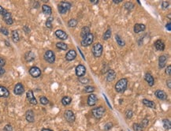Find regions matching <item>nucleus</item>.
<instances>
[{"instance_id": "f257e3e1", "label": "nucleus", "mask_w": 171, "mask_h": 131, "mask_svg": "<svg viewBox=\"0 0 171 131\" xmlns=\"http://www.w3.org/2000/svg\"><path fill=\"white\" fill-rule=\"evenodd\" d=\"M128 86V80L126 78H122L120 79L115 85V91L118 93H124Z\"/></svg>"}, {"instance_id": "f03ea898", "label": "nucleus", "mask_w": 171, "mask_h": 131, "mask_svg": "<svg viewBox=\"0 0 171 131\" xmlns=\"http://www.w3.org/2000/svg\"><path fill=\"white\" fill-rule=\"evenodd\" d=\"M72 4L69 2H61L58 5V12L61 14H66L70 9H71Z\"/></svg>"}, {"instance_id": "7ed1b4c3", "label": "nucleus", "mask_w": 171, "mask_h": 131, "mask_svg": "<svg viewBox=\"0 0 171 131\" xmlns=\"http://www.w3.org/2000/svg\"><path fill=\"white\" fill-rule=\"evenodd\" d=\"M92 54L95 58H99L101 57V55H103V47L100 43H96L92 46Z\"/></svg>"}, {"instance_id": "20e7f679", "label": "nucleus", "mask_w": 171, "mask_h": 131, "mask_svg": "<svg viewBox=\"0 0 171 131\" xmlns=\"http://www.w3.org/2000/svg\"><path fill=\"white\" fill-rule=\"evenodd\" d=\"M105 111H106L105 108H103V107H102V106H99V107H98V108H93V109L92 110V115H93L95 119H101V118L104 115Z\"/></svg>"}, {"instance_id": "39448f33", "label": "nucleus", "mask_w": 171, "mask_h": 131, "mask_svg": "<svg viewBox=\"0 0 171 131\" xmlns=\"http://www.w3.org/2000/svg\"><path fill=\"white\" fill-rule=\"evenodd\" d=\"M93 41H94V35L92 32H90L88 36H86L84 38L81 40V44L83 47H88L92 44Z\"/></svg>"}, {"instance_id": "423d86ee", "label": "nucleus", "mask_w": 171, "mask_h": 131, "mask_svg": "<svg viewBox=\"0 0 171 131\" xmlns=\"http://www.w3.org/2000/svg\"><path fill=\"white\" fill-rule=\"evenodd\" d=\"M43 58H44V59H45L48 63L53 64V63H54V62H55V55H54V51H51V50H47V51L44 53Z\"/></svg>"}, {"instance_id": "0eeeda50", "label": "nucleus", "mask_w": 171, "mask_h": 131, "mask_svg": "<svg viewBox=\"0 0 171 131\" xmlns=\"http://www.w3.org/2000/svg\"><path fill=\"white\" fill-rule=\"evenodd\" d=\"M64 117L66 119V120L69 123H73L75 122V119H76V117H75V115L74 113L70 111V110H66L64 112Z\"/></svg>"}, {"instance_id": "6e6552de", "label": "nucleus", "mask_w": 171, "mask_h": 131, "mask_svg": "<svg viewBox=\"0 0 171 131\" xmlns=\"http://www.w3.org/2000/svg\"><path fill=\"white\" fill-rule=\"evenodd\" d=\"M28 72H29V74L32 77H34V78H37V77H40L41 74H42L41 70L39 67H37V66H32V67H31L29 69Z\"/></svg>"}, {"instance_id": "1a4fd4ad", "label": "nucleus", "mask_w": 171, "mask_h": 131, "mask_svg": "<svg viewBox=\"0 0 171 131\" xmlns=\"http://www.w3.org/2000/svg\"><path fill=\"white\" fill-rule=\"evenodd\" d=\"M24 93V87L23 84L21 82L17 83L14 86V89H13V93L16 96H21Z\"/></svg>"}, {"instance_id": "9d476101", "label": "nucleus", "mask_w": 171, "mask_h": 131, "mask_svg": "<svg viewBox=\"0 0 171 131\" xmlns=\"http://www.w3.org/2000/svg\"><path fill=\"white\" fill-rule=\"evenodd\" d=\"M75 73L78 77H81L86 74V67L82 64H79L75 69Z\"/></svg>"}, {"instance_id": "9b49d317", "label": "nucleus", "mask_w": 171, "mask_h": 131, "mask_svg": "<svg viewBox=\"0 0 171 131\" xmlns=\"http://www.w3.org/2000/svg\"><path fill=\"white\" fill-rule=\"evenodd\" d=\"M26 98L28 100V101L32 104V105H36L37 104V100L36 99L35 96H34V93H33V91L32 90H28L26 93Z\"/></svg>"}, {"instance_id": "f8f14e48", "label": "nucleus", "mask_w": 171, "mask_h": 131, "mask_svg": "<svg viewBox=\"0 0 171 131\" xmlns=\"http://www.w3.org/2000/svg\"><path fill=\"white\" fill-rule=\"evenodd\" d=\"M2 19H3L4 22L8 25H11L13 23V19L12 17V14L9 11H7L5 14L2 15Z\"/></svg>"}, {"instance_id": "ddd939ff", "label": "nucleus", "mask_w": 171, "mask_h": 131, "mask_svg": "<svg viewBox=\"0 0 171 131\" xmlns=\"http://www.w3.org/2000/svg\"><path fill=\"white\" fill-rule=\"evenodd\" d=\"M97 100H98V98L96 96L95 94H93V93H91L88 97V100H87V104L88 106L90 107H92V106H95L97 103Z\"/></svg>"}, {"instance_id": "4468645a", "label": "nucleus", "mask_w": 171, "mask_h": 131, "mask_svg": "<svg viewBox=\"0 0 171 131\" xmlns=\"http://www.w3.org/2000/svg\"><path fill=\"white\" fill-rule=\"evenodd\" d=\"M25 119L28 123H34L35 122V114L32 110H28L25 112Z\"/></svg>"}, {"instance_id": "2eb2a0df", "label": "nucleus", "mask_w": 171, "mask_h": 131, "mask_svg": "<svg viewBox=\"0 0 171 131\" xmlns=\"http://www.w3.org/2000/svg\"><path fill=\"white\" fill-rule=\"evenodd\" d=\"M54 34H55V36H56L57 38H58V39H60V40H66L68 39V35H67V33H66L65 31L62 30V29H58V30H56L55 32H54Z\"/></svg>"}, {"instance_id": "dca6fc26", "label": "nucleus", "mask_w": 171, "mask_h": 131, "mask_svg": "<svg viewBox=\"0 0 171 131\" xmlns=\"http://www.w3.org/2000/svg\"><path fill=\"white\" fill-rule=\"evenodd\" d=\"M155 96L161 100H167V97H168L167 94L163 90H161V89L156 90L155 92Z\"/></svg>"}, {"instance_id": "f3484780", "label": "nucleus", "mask_w": 171, "mask_h": 131, "mask_svg": "<svg viewBox=\"0 0 171 131\" xmlns=\"http://www.w3.org/2000/svg\"><path fill=\"white\" fill-rule=\"evenodd\" d=\"M155 47L157 51H163L164 49H165V43L162 40H157L155 43Z\"/></svg>"}, {"instance_id": "a211bd4d", "label": "nucleus", "mask_w": 171, "mask_h": 131, "mask_svg": "<svg viewBox=\"0 0 171 131\" xmlns=\"http://www.w3.org/2000/svg\"><path fill=\"white\" fill-rule=\"evenodd\" d=\"M144 80L148 84V85L151 86V87H152L155 85V79H154L153 76L150 73H146L145 74V75H144Z\"/></svg>"}, {"instance_id": "6ab92c4d", "label": "nucleus", "mask_w": 171, "mask_h": 131, "mask_svg": "<svg viewBox=\"0 0 171 131\" xmlns=\"http://www.w3.org/2000/svg\"><path fill=\"white\" fill-rule=\"evenodd\" d=\"M77 57V52L74 50H69L66 55V59L67 61H73Z\"/></svg>"}, {"instance_id": "aec40b11", "label": "nucleus", "mask_w": 171, "mask_h": 131, "mask_svg": "<svg viewBox=\"0 0 171 131\" xmlns=\"http://www.w3.org/2000/svg\"><path fill=\"white\" fill-rule=\"evenodd\" d=\"M116 76H117V74H116V73H115L114 70H109L108 72H107V77H106L107 81L108 82H111V81H113L116 78Z\"/></svg>"}, {"instance_id": "412c9836", "label": "nucleus", "mask_w": 171, "mask_h": 131, "mask_svg": "<svg viewBox=\"0 0 171 131\" xmlns=\"http://www.w3.org/2000/svg\"><path fill=\"white\" fill-rule=\"evenodd\" d=\"M146 29V26L144 24H140V23H137L134 25V28H133V31L135 33H140L141 32H144V30Z\"/></svg>"}, {"instance_id": "4be33fe9", "label": "nucleus", "mask_w": 171, "mask_h": 131, "mask_svg": "<svg viewBox=\"0 0 171 131\" xmlns=\"http://www.w3.org/2000/svg\"><path fill=\"white\" fill-rule=\"evenodd\" d=\"M167 61V56L166 55H160L159 59V68H161V69L164 68L166 66Z\"/></svg>"}, {"instance_id": "5701e85b", "label": "nucleus", "mask_w": 171, "mask_h": 131, "mask_svg": "<svg viewBox=\"0 0 171 131\" xmlns=\"http://www.w3.org/2000/svg\"><path fill=\"white\" fill-rule=\"evenodd\" d=\"M9 96V91L4 86H0V97L7 98Z\"/></svg>"}, {"instance_id": "b1692460", "label": "nucleus", "mask_w": 171, "mask_h": 131, "mask_svg": "<svg viewBox=\"0 0 171 131\" xmlns=\"http://www.w3.org/2000/svg\"><path fill=\"white\" fill-rule=\"evenodd\" d=\"M35 57H36V55L33 53V51H29L26 52L25 55H24V59H25L26 62H32V61H33L35 59Z\"/></svg>"}, {"instance_id": "393cba45", "label": "nucleus", "mask_w": 171, "mask_h": 131, "mask_svg": "<svg viewBox=\"0 0 171 131\" xmlns=\"http://www.w3.org/2000/svg\"><path fill=\"white\" fill-rule=\"evenodd\" d=\"M142 103H143V104L144 105H145L146 107H148V108H152V109H155V102H153V101H152V100H148V99H144L143 100H142Z\"/></svg>"}, {"instance_id": "a878e982", "label": "nucleus", "mask_w": 171, "mask_h": 131, "mask_svg": "<svg viewBox=\"0 0 171 131\" xmlns=\"http://www.w3.org/2000/svg\"><path fill=\"white\" fill-rule=\"evenodd\" d=\"M42 11L46 15H51L52 13V9L50 6L47 4H43L42 6Z\"/></svg>"}, {"instance_id": "bb28decb", "label": "nucleus", "mask_w": 171, "mask_h": 131, "mask_svg": "<svg viewBox=\"0 0 171 131\" xmlns=\"http://www.w3.org/2000/svg\"><path fill=\"white\" fill-rule=\"evenodd\" d=\"M90 32H90L89 27H88V26L83 27L82 29H81V38H82V39L84 38V37H85L86 36H88Z\"/></svg>"}, {"instance_id": "cd10ccee", "label": "nucleus", "mask_w": 171, "mask_h": 131, "mask_svg": "<svg viewBox=\"0 0 171 131\" xmlns=\"http://www.w3.org/2000/svg\"><path fill=\"white\" fill-rule=\"evenodd\" d=\"M12 40L14 43H17L20 40V36L17 32V30H13L12 31Z\"/></svg>"}, {"instance_id": "c85d7f7f", "label": "nucleus", "mask_w": 171, "mask_h": 131, "mask_svg": "<svg viewBox=\"0 0 171 131\" xmlns=\"http://www.w3.org/2000/svg\"><path fill=\"white\" fill-rule=\"evenodd\" d=\"M61 102H62V104L63 106H68V105H69V104H71V102H72V98H71L70 96H64V97L62 99Z\"/></svg>"}, {"instance_id": "c756f323", "label": "nucleus", "mask_w": 171, "mask_h": 131, "mask_svg": "<svg viewBox=\"0 0 171 131\" xmlns=\"http://www.w3.org/2000/svg\"><path fill=\"white\" fill-rule=\"evenodd\" d=\"M115 40H116V41H117V43H118L120 47H124V46H125V40H124L119 35H118V34L115 35Z\"/></svg>"}, {"instance_id": "7c9ffc66", "label": "nucleus", "mask_w": 171, "mask_h": 131, "mask_svg": "<svg viewBox=\"0 0 171 131\" xmlns=\"http://www.w3.org/2000/svg\"><path fill=\"white\" fill-rule=\"evenodd\" d=\"M56 47L59 50H62V51H67L68 50V46L66 43H63V42H58L56 43Z\"/></svg>"}, {"instance_id": "2f4dec72", "label": "nucleus", "mask_w": 171, "mask_h": 131, "mask_svg": "<svg viewBox=\"0 0 171 131\" xmlns=\"http://www.w3.org/2000/svg\"><path fill=\"white\" fill-rule=\"evenodd\" d=\"M111 37V29L110 28H108L103 34V40H109L110 38Z\"/></svg>"}, {"instance_id": "473e14b6", "label": "nucleus", "mask_w": 171, "mask_h": 131, "mask_svg": "<svg viewBox=\"0 0 171 131\" xmlns=\"http://www.w3.org/2000/svg\"><path fill=\"white\" fill-rule=\"evenodd\" d=\"M53 21H54V17H49L47 19L46 23H45L46 27L48 28H50V29H51L52 28V22H53Z\"/></svg>"}, {"instance_id": "72a5a7b5", "label": "nucleus", "mask_w": 171, "mask_h": 131, "mask_svg": "<svg viewBox=\"0 0 171 131\" xmlns=\"http://www.w3.org/2000/svg\"><path fill=\"white\" fill-rule=\"evenodd\" d=\"M77 24H78L77 20H76V19H74V18H72V19H70V20L68 21V26H69V28H74V27H76V26L77 25Z\"/></svg>"}, {"instance_id": "f704fd0d", "label": "nucleus", "mask_w": 171, "mask_h": 131, "mask_svg": "<svg viewBox=\"0 0 171 131\" xmlns=\"http://www.w3.org/2000/svg\"><path fill=\"white\" fill-rule=\"evenodd\" d=\"M163 127L165 130H170L171 123L169 119H163Z\"/></svg>"}, {"instance_id": "c9c22d12", "label": "nucleus", "mask_w": 171, "mask_h": 131, "mask_svg": "<svg viewBox=\"0 0 171 131\" xmlns=\"http://www.w3.org/2000/svg\"><path fill=\"white\" fill-rule=\"evenodd\" d=\"M124 6H125V8L127 10H132V9H133V8L135 7V5H134L132 2H127L125 3Z\"/></svg>"}, {"instance_id": "e433bc0d", "label": "nucleus", "mask_w": 171, "mask_h": 131, "mask_svg": "<svg viewBox=\"0 0 171 131\" xmlns=\"http://www.w3.org/2000/svg\"><path fill=\"white\" fill-rule=\"evenodd\" d=\"M133 129L134 131H144V128L140 123H133Z\"/></svg>"}, {"instance_id": "4c0bfd02", "label": "nucleus", "mask_w": 171, "mask_h": 131, "mask_svg": "<svg viewBox=\"0 0 171 131\" xmlns=\"http://www.w3.org/2000/svg\"><path fill=\"white\" fill-rule=\"evenodd\" d=\"M39 103L42 105H47L49 104V100L45 96H41L39 98Z\"/></svg>"}, {"instance_id": "58836bf2", "label": "nucleus", "mask_w": 171, "mask_h": 131, "mask_svg": "<svg viewBox=\"0 0 171 131\" xmlns=\"http://www.w3.org/2000/svg\"><path fill=\"white\" fill-rule=\"evenodd\" d=\"M125 117L129 119H131V118L133 116V111L131 109H128V110L125 111Z\"/></svg>"}, {"instance_id": "ea45409f", "label": "nucleus", "mask_w": 171, "mask_h": 131, "mask_svg": "<svg viewBox=\"0 0 171 131\" xmlns=\"http://www.w3.org/2000/svg\"><path fill=\"white\" fill-rule=\"evenodd\" d=\"M95 91V88L93 86H86L84 88V92L87 93H92Z\"/></svg>"}, {"instance_id": "a19ab883", "label": "nucleus", "mask_w": 171, "mask_h": 131, "mask_svg": "<svg viewBox=\"0 0 171 131\" xmlns=\"http://www.w3.org/2000/svg\"><path fill=\"white\" fill-rule=\"evenodd\" d=\"M141 126H142V127L144 129V128H146L148 126V124H149V121H148V119H144L142 121H141V123H140Z\"/></svg>"}, {"instance_id": "79ce46f5", "label": "nucleus", "mask_w": 171, "mask_h": 131, "mask_svg": "<svg viewBox=\"0 0 171 131\" xmlns=\"http://www.w3.org/2000/svg\"><path fill=\"white\" fill-rule=\"evenodd\" d=\"M0 32L2 33L4 36H9V30L6 27H1L0 28Z\"/></svg>"}, {"instance_id": "37998d69", "label": "nucleus", "mask_w": 171, "mask_h": 131, "mask_svg": "<svg viewBox=\"0 0 171 131\" xmlns=\"http://www.w3.org/2000/svg\"><path fill=\"white\" fill-rule=\"evenodd\" d=\"M113 126H114V124H113V123H110V122H109V123H107L105 126H104V130L106 131H108L110 130L112 127H113Z\"/></svg>"}, {"instance_id": "c03bdc74", "label": "nucleus", "mask_w": 171, "mask_h": 131, "mask_svg": "<svg viewBox=\"0 0 171 131\" xmlns=\"http://www.w3.org/2000/svg\"><path fill=\"white\" fill-rule=\"evenodd\" d=\"M79 81H81V83L82 84H88L89 82V79L88 78H84V77H79Z\"/></svg>"}, {"instance_id": "a18cd8bd", "label": "nucleus", "mask_w": 171, "mask_h": 131, "mask_svg": "<svg viewBox=\"0 0 171 131\" xmlns=\"http://www.w3.org/2000/svg\"><path fill=\"white\" fill-rule=\"evenodd\" d=\"M3 131H13V127L10 124H7L4 127Z\"/></svg>"}, {"instance_id": "49530a36", "label": "nucleus", "mask_w": 171, "mask_h": 131, "mask_svg": "<svg viewBox=\"0 0 171 131\" xmlns=\"http://www.w3.org/2000/svg\"><path fill=\"white\" fill-rule=\"evenodd\" d=\"M169 2H167V1H163L162 2V7L164 9H167L168 8V6H169Z\"/></svg>"}, {"instance_id": "de8ad7c7", "label": "nucleus", "mask_w": 171, "mask_h": 131, "mask_svg": "<svg viewBox=\"0 0 171 131\" xmlns=\"http://www.w3.org/2000/svg\"><path fill=\"white\" fill-rule=\"evenodd\" d=\"M23 30H24V32L26 34H28V33L31 32V29L29 28V27H28V25H24V26L23 27Z\"/></svg>"}, {"instance_id": "09e8293b", "label": "nucleus", "mask_w": 171, "mask_h": 131, "mask_svg": "<svg viewBox=\"0 0 171 131\" xmlns=\"http://www.w3.org/2000/svg\"><path fill=\"white\" fill-rule=\"evenodd\" d=\"M166 74L168 75V76H170L171 75V66H168L167 67V69H166Z\"/></svg>"}, {"instance_id": "8fccbe9b", "label": "nucleus", "mask_w": 171, "mask_h": 131, "mask_svg": "<svg viewBox=\"0 0 171 131\" xmlns=\"http://www.w3.org/2000/svg\"><path fill=\"white\" fill-rule=\"evenodd\" d=\"M5 65H6V60L3 58L0 57V66L3 67Z\"/></svg>"}, {"instance_id": "3c124183", "label": "nucleus", "mask_w": 171, "mask_h": 131, "mask_svg": "<svg viewBox=\"0 0 171 131\" xmlns=\"http://www.w3.org/2000/svg\"><path fill=\"white\" fill-rule=\"evenodd\" d=\"M6 12H7V10H6V9H4L2 6H0V14H1V15H3V14H5Z\"/></svg>"}, {"instance_id": "603ef678", "label": "nucleus", "mask_w": 171, "mask_h": 131, "mask_svg": "<svg viewBox=\"0 0 171 131\" xmlns=\"http://www.w3.org/2000/svg\"><path fill=\"white\" fill-rule=\"evenodd\" d=\"M6 73V70H5V69L3 68V67H2V66H0V77L2 76V75H4V74Z\"/></svg>"}, {"instance_id": "864d4df0", "label": "nucleus", "mask_w": 171, "mask_h": 131, "mask_svg": "<svg viewBox=\"0 0 171 131\" xmlns=\"http://www.w3.org/2000/svg\"><path fill=\"white\" fill-rule=\"evenodd\" d=\"M171 23L170 22H168L167 25H166V28H167V29L168 30V31H171Z\"/></svg>"}, {"instance_id": "5fc2aeb1", "label": "nucleus", "mask_w": 171, "mask_h": 131, "mask_svg": "<svg viewBox=\"0 0 171 131\" xmlns=\"http://www.w3.org/2000/svg\"><path fill=\"white\" fill-rule=\"evenodd\" d=\"M167 85L168 86V88L170 89H171V80L170 79H168L167 81Z\"/></svg>"}, {"instance_id": "6e6d98bb", "label": "nucleus", "mask_w": 171, "mask_h": 131, "mask_svg": "<svg viewBox=\"0 0 171 131\" xmlns=\"http://www.w3.org/2000/svg\"><path fill=\"white\" fill-rule=\"evenodd\" d=\"M122 2V0H113V2L115 3V4H118V3H120Z\"/></svg>"}, {"instance_id": "4d7b16f0", "label": "nucleus", "mask_w": 171, "mask_h": 131, "mask_svg": "<svg viewBox=\"0 0 171 131\" xmlns=\"http://www.w3.org/2000/svg\"><path fill=\"white\" fill-rule=\"evenodd\" d=\"M91 3H92V4H98L99 3V0H91Z\"/></svg>"}, {"instance_id": "13d9d810", "label": "nucleus", "mask_w": 171, "mask_h": 131, "mask_svg": "<svg viewBox=\"0 0 171 131\" xmlns=\"http://www.w3.org/2000/svg\"><path fill=\"white\" fill-rule=\"evenodd\" d=\"M41 131H54L53 130H51V129H48V128H43Z\"/></svg>"}, {"instance_id": "bf43d9fd", "label": "nucleus", "mask_w": 171, "mask_h": 131, "mask_svg": "<svg viewBox=\"0 0 171 131\" xmlns=\"http://www.w3.org/2000/svg\"><path fill=\"white\" fill-rule=\"evenodd\" d=\"M5 43H6V46H8V47H9V46H10V43H9L8 41H6V40L5 41Z\"/></svg>"}, {"instance_id": "052dcab7", "label": "nucleus", "mask_w": 171, "mask_h": 131, "mask_svg": "<svg viewBox=\"0 0 171 131\" xmlns=\"http://www.w3.org/2000/svg\"><path fill=\"white\" fill-rule=\"evenodd\" d=\"M64 131H68V130H64Z\"/></svg>"}, {"instance_id": "680f3d73", "label": "nucleus", "mask_w": 171, "mask_h": 131, "mask_svg": "<svg viewBox=\"0 0 171 131\" xmlns=\"http://www.w3.org/2000/svg\"><path fill=\"white\" fill-rule=\"evenodd\" d=\"M121 131H124V130H121Z\"/></svg>"}]
</instances>
